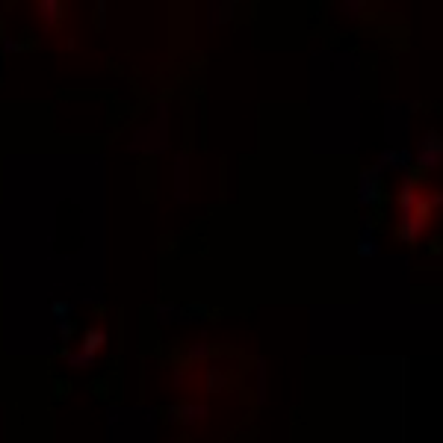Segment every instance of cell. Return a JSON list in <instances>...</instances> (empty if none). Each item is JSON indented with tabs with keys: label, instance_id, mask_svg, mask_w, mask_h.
Segmentation results:
<instances>
[{
	"label": "cell",
	"instance_id": "1",
	"mask_svg": "<svg viewBox=\"0 0 443 443\" xmlns=\"http://www.w3.org/2000/svg\"><path fill=\"white\" fill-rule=\"evenodd\" d=\"M434 189L419 184L414 177H402L396 192V236L399 243H417L429 234L434 216Z\"/></svg>",
	"mask_w": 443,
	"mask_h": 443
},
{
	"label": "cell",
	"instance_id": "2",
	"mask_svg": "<svg viewBox=\"0 0 443 443\" xmlns=\"http://www.w3.org/2000/svg\"><path fill=\"white\" fill-rule=\"evenodd\" d=\"M414 163L422 169V172H437L443 166V136L437 130H429L422 133L419 145L414 151Z\"/></svg>",
	"mask_w": 443,
	"mask_h": 443
},
{
	"label": "cell",
	"instance_id": "3",
	"mask_svg": "<svg viewBox=\"0 0 443 443\" xmlns=\"http://www.w3.org/2000/svg\"><path fill=\"white\" fill-rule=\"evenodd\" d=\"M358 198L360 204H375L381 198V180H378V169H370L358 177Z\"/></svg>",
	"mask_w": 443,
	"mask_h": 443
},
{
	"label": "cell",
	"instance_id": "4",
	"mask_svg": "<svg viewBox=\"0 0 443 443\" xmlns=\"http://www.w3.org/2000/svg\"><path fill=\"white\" fill-rule=\"evenodd\" d=\"M411 163H414V154H411L408 148H393V151H385V154H381V166H385V169L405 172Z\"/></svg>",
	"mask_w": 443,
	"mask_h": 443
},
{
	"label": "cell",
	"instance_id": "5",
	"mask_svg": "<svg viewBox=\"0 0 443 443\" xmlns=\"http://www.w3.org/2000/svg\"><path fill=\"white\" fill-rule=\"evenodd\" d=\"M434 204H437V207H443V187L434 192Z\"/></svg>",
	"mask_w": 443,
	"mask_h": 443
}]
</instances>
